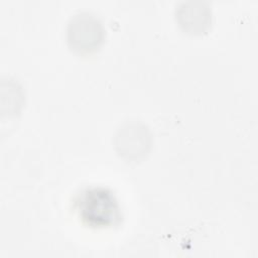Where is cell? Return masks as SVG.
Returning a JSON list of instances; mask_svg holds the SVG:
<instances>
[{"label":"cell","instance_id":"1","mask_svg":"<svg viewBox=\"0 0 258 258\" xmlns=\"http://www.w3.org/2000/svg\"><path fill=\"white\" fill-rule=\"evenodd\" d=\"M74 207L81 220L93 228H105L117 224L121 211L115 195L103 186H90L75 198Z\"/></svg>","mask_w":258,"mask_h":258},{"label":"cell","instance_id":"2","mask_svg":"<svg viewBox=\"0 0 258 258\" xmlns=\"http://www.w3.org/2000/svg\"><path fill=\"white\" fill-rule=\"evenodd\" d=\"M66 32L69 47L78 54H90L97 51L106 35L101 20L88 11H79L72 15Z\"/></svg>","mask_w":258,"mask_h":258},{"label":"cell","instance_id":"3","mask_svg":"<svg viewBox=\"0 0 258 258\" xmlns=\"http://www.w3.org/2000/svg\"><path fill=\"white\" fill-rule=\"evenodd\" d=\"M151 145V134L140 122H126L116 132L115 147L126 159L136 160L146 155Z\"/></svg>","mask_w":258,"mask_h":258},{"label":"cell","instance_id":"4","mask_svg":"<svg viewBox=\"0 0 258 258\" xmlns=\"http://www.w3.org/2000/svg\"><path fill=\"white\" fill-rule=\"evenodd\" d=\"M175 18L183 31L200 35L209 30L212 23V11L207 2L188 0L176 6Z\"/></svg>","mask_w":258,"mask_h":258}]
</instances>
